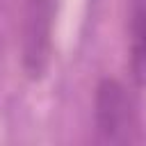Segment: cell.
Listing matches in <instances>:
<instances>
[{"instance_id":"obj_1","label":"cell","mask_w":146,"mask_h":146,"mask_svg":"<svg viewBox=\"0 0 146 146\" xmlns=\"http://www.w3.org/2000/svg\"><path fill=\"white\" fill-rule=\"evenodd\" d=\"M94 116H96V132L103 141L128 144L135 139L137 110L128 89L119 80L103 78L98 82L94 98Z\"/></svg>"},{"instance_id":"obj_2","label":"cell","mask_w":146,"mask_h":146,"mask_svg":"<svg viewBox=\"0 0 146 146\" xmlns=\"http://www.w3.org/2000/svg\"><path fill=\"white\" fill-rule=\"evenodd\" d=\"M130 75L137 87L146 89V0H125Z\"/></svg>"}]
</instances>
